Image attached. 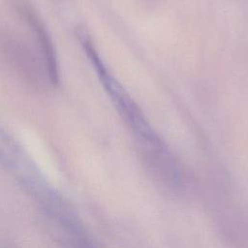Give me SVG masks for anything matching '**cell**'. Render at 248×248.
<instances>
[{"instance_id":"cell-2","label":"cell","mask_w":248,"mask_h":248,"mask_svg":"<svg viewBox=\"0 0 248 248\" xmlns=\"http://www.w3.org/2000/svg\"><path fill=\"white\" fill-rule=\"evenodd\" d=\"M24 12L26 14L27 20L30 26L33 28L36 34V37L38 39V42L41 46V49L45 59V64H46V67L47 68L49 79L52 83H56L58 82V69H57L56 58L54 55V50L52 47L51 41L48 35L46 34V29L43 26L42 22L39 20L38 16L33 12H31L30 9H25Z\"/></svg>"},{"instance_id":"cell-1","label":"cell","mask_w":248,"mask_h":248,"mask_svg":"<svg viewBox=\"0 0 248 248\" xmlns=\"http://www.w3.org/2000/svg\"><path fill=\"white\" fill-rule=\"evenodd\" d=\"M0 164L43 204L57 194L49 188L23 149L0 128Z\"/></svg>"}]
</instances>
